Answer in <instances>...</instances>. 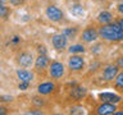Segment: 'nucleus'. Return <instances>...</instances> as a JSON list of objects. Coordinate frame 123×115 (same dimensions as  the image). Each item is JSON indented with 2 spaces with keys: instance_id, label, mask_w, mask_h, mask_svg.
<instances>
[{
  "instance_id": "18",
  "label": "nucleus",
  "mask_w": 123,
  "mask_h": 115,
  "mask_svg": "<svg viewBox=\"0 0 123 115\" xmlns=\"http://www.w3.org/2000/svg\"><path fill=\"white\" fill-rule=\"evenodd\" d=\"M67 52L68 54H85L87 52V45L82 44V42H71L67 47Z\"/></svg>"
},
{
  "instance_id": "13",
  "label": "nucleus",
  "mask_w": 123,
  "mask_h": 115,
  "mask_svg": "<svg viewBox=\"0 0 123 115\" xmlns=\"http://www.w3.org/2000/svg\"><path fill=\"white\" fill-rule=\"evenodd\" d=\"M81 29L82 28H81V26H78V24H69V26L65 24L63 28H62L60 32L68 38L69 42H76L77 40H78Z\"/></svg>"
},
{
  "instance_id": "25",
  "label": "nucleus",
  "mask_w": 123,
  "mask_h": 115,
  "mask_svg": "<svg viewBox=\"0 0 123 115\" xmlns=\"http://www.w3.org/2000/svg\"><path fill=\"white\" fill-rule=\"evenodd\" d=\"M26 114H35V115H44L46 114L45 110L42 109H38V107H32V109H30L28 111H26Z\"/></svg>"
},
{
  "instance_id": "10",
  "label": "nucleus",
  "mask_w": 123,
  "mask_h": 115,
  "mask_svg": "<svg viewBox=\"0 0 123 115\" xmlns=\"http://www.w3.org/2000/svg\"><path fill=\"white\" fill-rule=\"evenodd\" d=\"M50 58L46 54L38 52L33 61V72L37 77H46L48 75V67L50 63Z\"/></svg>"
},
{
  "instance_id": "14",
  "label": "nucleus",
  "mask_w": 123,
  "mask_h": 115,
  "mask_svg": "<svg viewBox=\"0 0 123 115\" xmlns=\"http://www.w3.org/2000/svg\"><path fill=\"white\" fill-rule=\"evenodd\" d=\"M115 13L114 12H111L109 9H103V10H100L98 15L95 17L94 19V23L96 26H101V24H106V23H110V22H113L115 21Z\"/></svg>"
},
{
  "instance_id": "32",
  "label": "nucleus",
  "mask_w": 123,
  "mask_h": 115,
  "mask_svg": "<svg viewBox=\"0 0 123 115\" xmlns=\"http://www.w3.org/2000/svg\"><path fill=\"white\" fill-rule=\"evenodd\" d=\"M0 4H8V0H0Z\"/></svg>"
},
{
  "instance_id": "19",
  "label": "nucleus",
  "mask_w": 123,
  "mask_h": 115,
  "mask_svg": "<svg viewBox=\"0 0 123 115\" xmlns=\"http://www.w3.org/2000/svg\"><path fill=\"white\" fill-rule=\"evenodd\" d=\"M12 14H13V8L9 4H0V22H8Z\"/></svg>"
},
{
  "instance_id": "27",
  "label": "nucleus",
  "mask_w": 123,
  "mask_h": 115,
  "mask_svg": "<svg viewBox=\"0 0 123 115\" xmlns=\"http://www.w3.org/2000/svg\"><path fill=\"white\" fill-rule=\"evenodd\" d=\"M13 101L14 97H12V96H0V104H9Z\"/></svg>"
},
{
  "instance_id": "8",
  "label": "nucleus",
  "mask_w": 123,
  "mask_h": 115,
  "mask_svg": "<svg viewBox=\"0 0 123 115\" xmlns=\"http://www.w3.org/2000/svg\"><path fill=\"white\" fill-rule=\"evenodd\" d=\"M35 58L36 56H35V54L32 52V50L21 49L15 52L14 63L18 68H31V67H33Z\"/></svg>"
},
{
  "instance_id": "12",
  "label": "nucleus",
  "mask_w": 123,
  "mask_h": 115,
  "mask_svg": "<svg viewBox=\"0 0 123 115\" xmlns=\"http://www.w3.org/2000/svg\"><path fill=\"white\" fill-rule=\"evenodd\" d=\"M50 42H51L53 49L55 50V51H58V52L67 51V47L69 45L68 38L65 37L62 32H56V33L51 34V37H50Z\"/></svg>"
},
{
  "instance_id": "22",
  "label": "nucleus",
  "mask_w": 123,
  "mask_h": 115,
  "mask_svg": "<svg viewBox=\"0 0 123 115\" xmlns=\"http://www.w3.org/2000/svg\"><path fill=\"white\" fill-rule=\"evenodd\" d=\"M14 109L10 107L6 104H0V115H8V114H13Z\"/></svg>"
},
{
  "instance_id": "1",
  "label": "nucleus",
  "mask_w": 123,
  "mask_h": 115,
  "mask_svg": "<svg viewBox=\"0 0 123 115\" xmlns=\"http://www.w3.org/2000/svg\"><path fill=\"white\" fill-rule=\"evenodd\" d=\"M99 38L108 44H121L123 42V29L115 21L106 24L98 26Z\"/></svg>"
},
{
  "instance_id": "26",
  "label": "nucleus",
  "mask_w": 123,
  "mask_h": 115,
  "mask_svg": "<svg viewBox=\"0 0 123 115\" xmlns=\"http://www.w3.org/2000/svg\"><path fill=\"white\" fill-rule=\"evenodd\" d=\"M113 61H114V63L119 67V69H122V70H123V52L121 54V55H118V56L115 58V59H114Z\"/></svg>"
},
{
  "instance_id": "28",
  "label": "nucleus",
  "mask_w": 123,
  "mask_h": 115,
  "mask_svg": "<svg viewBox=\"0 0 123 115\" xmlns=\"http://www.w3.org/2000/svg\"><path fill=\"white\" fill-rule=\"evenodd\" d=\"M91 1H94L95 4H99V5H109L111 0H91Z\"/></svg>"
},
{
  "instance_id": "2",
  "label": "nucleus",
  "mask_w": 123,
  "mask_h": 115,
  "mask_svg": "<svg viewBox=\"0 0 123 115\" xmlns=\"http://www.w3.org/2000/svg\"><path fill=\"white\" fill-rule=\"evenodd\" d=\"M67 72L69 75H82L86 72L87 61L82 54H69L67 58Z\"/></svg>"
},
{
  "instance_id": "5",
  "label": "nucleus",
  "mask_w": 123,
  "mask_h": 115,
  "mask_svg": "<svg viewBox=\"0 0 123 115\" xmlns=\"http://www.w3.org/2000/svg\"><path fill=\"white\" fill-rule=\"evenodd\" d=\"M45 15L51 23L62 24V26L69 24V21L67 19V17H65L64 10L62 9L60 6H58L53 3H50L45 6Z\"/></svg>"
},
{
  "instance_id": "31",
  "label": "nucleus",
  "mask_w": 123,
  "mask_h": 115,
  "mask_svg": "<svg viewBox=\"0 0 123 115\" xmlns=\"http://www.w3.org/2000/svg\"><path fill=\"white\" fill-rule=\"evenodd\" d=\"M4 31H5V26H4V23H3V22H0V38L3 37Z\"/></svg>"
},
{
  "instance_id": "17",
  "label": "nucleus",
  "mask_w": 123,
  "mask_h": 115,
  "mask_svg": "<svg viewBox=\"0 0 123 115\" xmlns=\"http://www.w3.org/2000/svg\"><path fill=\"white\" fill-rule=\"evenodd\" d=\"M99 101L104 102H111V104H121L123 101V96L119 93H113V92H100L98 95Z\"/></svg>"
},
{
  "instance_id": "15",
  "label": "nucleus",
  "mask_w": 123,
  "mask_h": 115,
  "mask_svg": "<svg viewBox=\"0 0 123 115\" xmlns=\"http://www.w3.org/2000/svg\"><path fill=\"white\" fill-rule=\"evenodd\" d=\"M15 75L19 79V82H27V83H32L33 79L36 78L33 69L30 70L28 68H18L15 69Z\"/></svg>"
},
{
  "instance_id": "4",
  "label": "nucleus",
  "mask_w": 123,
  "mask_h": 115,
  "mask_svg": "<svg viewBox=\"0 0 123 115\" xmlns=\"http://www.w3.org/2000/svg\"><path fill=\"white\" fill-rule=\"evenodd\" d=\"M62 90V84L60 80H54V79H48V80H42L36 86V92L41 96L45 97H56L60 93Z\"/></svg>"
},
{
  "instance_id": "23",
  "label": "nucleus",
  "mask_w": 123,
  "mask_h": 115,
  "mask_svg": "<svg viewBox=\"0 0 123 115\" xmlns=\"http://www.w3.org/2000/svg\"><path fill=\"white\" fill-rule=\"evenodd\" d=\"M27 0H8V4L12 8H21L26 4Z\"/></svg>"
},
{
  "instance_id": "11",
  "label": "nucleus",
  "mask_w": 123,
  "mask_h": 115,
  "mask_svg": "<svg viewBox=\"0 0 123 115\" xmlns=\"http://www.w3.org/2000/svg\"><path fill=\"white\" fill-rule=\"evenodd\" d=\"M117 109H118L117 104L99 101L90 107L88 114H91V115H113Z\"/></svg>"
},
{
  "instance_id": "33",
  "label": "nucleus",
  "mask_w": 123,
  "mask_h": 115,
  "mask_svg": "<svg viewBox=\"0 0 123 115\" xmlns=\"http://www.w3.org/2000/svg\"><path fill=\"white\" fill-rule=\"evenodd\" d=\"M115 1H123V0H115Z\"/></svg>"
},
{
  "instance_id": "9",
  "label": "nucleus",
  "mask_w": 123,
  "mask_h": 115,
  "mask_svg": "<svg viewBox=\"0 0 123 115\" xmlns=\"http://www.w3.org/2000/svg\"><path fill=\"white\" fill-rule=\"evenodd\" d=\"M67 75V65L60 60H50L48 67V77L54 80H62Z\"/></svg>"
},
{
  "instance_id": "6",
  "label": "nucleus",
  "mask_w": 123,
  "mask_h": 115,
  "mask_svg": "<svg viewBox=\"0 0 123 115\" xmlns=\"http://www.w3.org/2000/svg\"><path fill=\"white\" fill-rule=\"evenodd\" d=\"M100 40L99 38V32H98V26L95 24L94 22L88 23L81 29L80 36H78V41L82 42L85 45H91L94 44L95 41Z\"/></svg>"
},
{
  "instance_id": "3",
  "label": "nucleus",
  "mask_w": 123,
  "mask_h": 115,
  "mask_svg": "<svg viewBox=\"0 0 123 115\" xmlns=\"http://www.w3.org/2000/svg\"><path fill=\"white\" fill-rule=\"evenodd\" d=\"M87 96H88V90L86 87H83L82 84L78 83H72L65 90V102L68 105L82 102Z\"/></svg>"
},
{
  "instance_id": "20",
  "label": "nucleus",
  "mask_w": 123,
  "mask_h": 115,
  "mask_svg": "<svg viewBox=\"0 0 123 115\" xmlns=\"http://www.w3.org/2000/svg\"><path fill=\"white\" fill-rule=\"evenodd\" d=\"M110 87L113 88V90H115L117 93L123 96V70L122 69L119 70V73L117 74V77H115V79L113 80V83H111Z\"/></svg>"
},
{
  "instance_id": "21",
  "label": "nucleus",
  "mask_w": 123,
  "mask_h": 115,
  "mask_svg": "<svg viewBox=\"0 0 123 115\" xmlns=\"http://www.w3.org/2000/svg\"><path fill=\"white\" fill-rule=\"evenodd\" d=\"M71 13L73 17H83L85 15V8L81 3L76 1L74 4H72L71 6Z\"/></svg>"
},
{
  "instance_id": "30",
  "label": "nucleus",
  "mask_w": 123,
  "mask_h": 115,
  "mask_svg": "<svg viewBox=\"0 0 123 115\" xmlns=\"http://www.w3.org/2000/svg\"><path fill=\"white\" fill-rule=\"evenodd\" d=\"M115 22H117L119 24V27L123 29V15H117V17H115Z\"/></svg>"
},
{
  "instance_id": "24",
  "label": "nucleus",
  "mask_w": 123,
  "mask_h": 115,
  "mask_svg": "<svg viewBox=\"0 0 123 115\" xmlns=\"http://www.w3.org/2000/svg\"><path fill=\"white\" fill-rule=\"evenodd\" d=\"M114 12L115 15H123V1H117L114 5Z\"/></svg>"
},
{
  "instance_id": "7",
  "label": "nucleus",
  "mask_w": 123,
  "mask_h": 115,
  "mask_svg": "<svg viewBox=\"0 0 123 115\" xmlns=\"http://www.w3.org/2000/svg\"><path fill=\"white\" fill-rule=\"evenodd\" d=\"M119 70H121V69H119V67L114 63V61H111V63H105L103 65V68L100 69V72L98 73V75L105 82V84L108 87H110L111 83H113V80L115 79V77H117V74L119 73Z\"/></svg>"
},
{
  "instance_id": "16",
  "label": "nucleus",
  "mask_w": 123,
  "mask_h": 115,
  "mask_svg": "<svg viewBox=\"0 0 123 115\" xmlns=\"http://www.w3.org/2000/svg\"><path fill=\"white\" fill-rule=\"evenodd\" d=\"M31 102H32V106L33 107H38V109H42V110H48L51 107V102H50V98L49 97H45V96H41V95H35L31 97Z\"/></svg>"
},
{
  "instance_id": "29",
  "label": "nucleus",
  "mask_w": 123,
  "mask_h": 115,
  "mask_svg": "<svg viewBox=\"0 0 123 115\" xmlns=\"http://www.w3.org/2000/svg\"><path fill=\"white\" fill-rule=\"evenodd\" d=\"M30 86H31V83L21 82V83H19V86H18V88H19V90H22V91H26L27 88H30Z\"/></svg>"
}]
</instances>
